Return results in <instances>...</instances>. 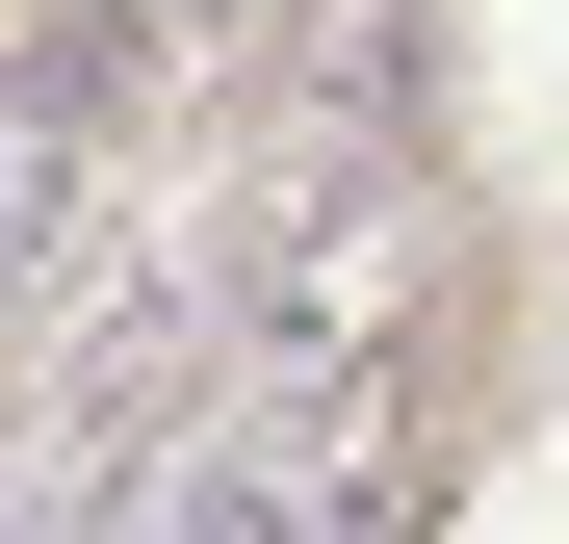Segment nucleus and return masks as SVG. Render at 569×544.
<instances>
[{
	"label": "nucleus",
	"instance_id": "1",
	"mask_svg": "<svg viewBox=\"0 0 569 544\" xmlns=\"http://www.w3.org/2000/svg\"><path fill=\"white\" fill-rule=\"evenodd\" d=\"M104 130H130V78L78 52V0H52V27L0 52V311L52 286V234H78V181H104Z\"/></svg>",
	"mask_w": 569,
	"mask_h": 544
},
{
	"label": "nucleus",
	"instance_id": "2",
	"mask_svg": "<svg viewBox=\"0 0 569 544\" xmlns=\"http://www.w3.org/2000/svg\"><path fill=\"white\" fill-rule=\"evenodd\" d=\"M259 27H284V0H78V52H104L130 105H156V78H259Z\"/></svg>",
	"mask_w": 569,
	"mask_h": 544
}]
</instances>
